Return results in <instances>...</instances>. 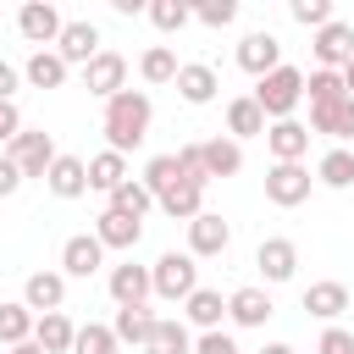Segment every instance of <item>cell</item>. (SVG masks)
<instances>
[{"instance_id":"74e56055","label":"cell","mask_w":354,"mask_h":354,"mask_svg":"<svg viewBox=\"0 0 354 354\" xmlns=\"http://www.w3.org/2000/svg\"><path fill=\"white\" fill-rule=\"evenodd\" d=\"M138 183H144V188H149V194L160 199V194H166L171 183H183V171H177V155H155V160L144 166V177H138Z\"/></svg>"},{"instance_id":"681fc988","label":"cell","mask_w":354,"mask_h":354,"mask_svg":"<svg viewBox=\"0 0 354 354\" xmlns=\"http://www.w3.org/2000/svg\"><path fill=\"white\" fill-rule=\"evenodd\" d=\"M6 354H44V348H39L33 337H28V343H17V348H6Z\"/></svg>"},{"instance_id":"3957f363","label":"cell","mask_w":354,"mask_h":354,"mask_svg":"<svg viewBox=\"0 0 354 354\" xmlns=\"http://www.w3.org/2000/svg\"><path fill=\"white\" fill-rule=\"evenodd\" d=\"M194 288H199V260H194V254L166 249V254L149 266V293H155V299H166V304H183Z\"/></svg>"},{"instance_id":"7dc6e473","label":"cell","mask_w":354,"mask_h":354,"mask_svg":"<svg viewBox=\"0 0 354 354\" xmlns=\"http://www.w3.org/2000/svg\"><path fill=\"white\" fill-rule=\"evenodd\" d=\"M17 83H22V72H17L11 61H0V100H11V94H17Z\"/></svg>"},{"instance_id":"cb8c5ba5","label":"cell","mask_w":354,"mask_h":354,"mask_svg":"<svg viewBox=\"0 0 354 354\" xmlns=\"http://www.w3.org/2000/svg\"><path fill=\"white\" fill-rule=\"evenodd\" d=\"M199 155H205V177H238L243 171V144L232 138H199Z\"/></svg>"},{"instance_id":"d6a6232c","label":"cell","mask_w":354,"mask_h":354,"mask_svg":"<svg viewBox=\"0 0 354 354\" xmlns=\"http://www.w3.org/2000/svg\"><path fill=\"white\" fill-rule=\"evenodd\" d=\"M177 66H183V61H177L171 44H149V50L138 55V77H144V83H177Z\"/></svg>"},{"instance_id":"9a60e30c","label":"cell","mask_w":354,"mask_h":354,"mask_svg":"<svg viewBox=\"0 0 354 354\" xmlns=\"http://www.w3.org/2000/svg\"><path fill=\"white\" fill-rule=\"evenodd\" d=\"M100 266H105V249L94 232H72L61 243V277H94Z\"/></svg>"},{"instance_id":"8992f818","label":"cell","mask_w":354,"mask_h":354,"mask_svg":"<svg viewBox=\"0 0 354 354\" xmlns=\"http://www.w3.org/2000/svg\"><path fill=\"white\" fill-rule=\"evenodd\" d=\"M310 50H315V66H321V72H343V66L354 61V28L332 17L326 28H315Z\"/></svg>"},{"instance_id":"bcb514c9","label":"cell","mask_w":354,"mask_h":354,"mask_svg":"<svg viewBox=\"0 0 354 354\" xmlns=\"http://www.w3.org/2000/svg\"><path fill=\"white\" fill-rule=\"evenodd\" d=\"M17 188H22V171H17V160L0 149V199H11Z\"/></svg>"},{"instance_id":"f6af8a7d","label":"cell","mask_w":354,"mask_h":354,"mask_svg":"<svg viewBox=\"0 0 354 354\" xmlns=\"http://www.w3.org/2000/svg\"><path fill=\"white\" fill-rule=\"evenodd\" d=\"M332 138H337V144L348 149V138H354V100H343V105H337V122H332Z\"/></svg>"},{"instance_id":"7a4b0ae2","label":"cell","mask_w":354,"mask_h":354,"mask_svg":"<svg viewBox=\"0 0 354 354\" xmlns=\"http://www.w3.org/2000/svg\"><path fill=\"white\" fill-rule=\"evenodd\" d=\"M260 111H266V122H288L293 111H299V100H304V72L299 66H277V72H266L260 83H254V94H249Z\"/></svg>"},{"instance_id":"5b68a950","label":"cell","mask_w":354,"mask_h":354,"mask_svg":"<svg viewBox=\"0 0 354 354\" xmlns=\"http://www.w3.org/2000/svg\"><path fill=\"white\" fill-rule=\"evenodd\" d=\"M6 155L17 160V171H22V183H28V177H44L50 160H55L61 149H55V138H50L44 127H22V133L6 144Z\"/></svg>"},{"instance_id":"7c38bea8","label":"cell","mask_w":354,"mask_h":354,"mask_svg":"<svg viewBox=\"0 0 354 354\" xmlns=\"http://www.w3.org/2000/svg\"><path fill=\"white\" fill-rule=\"evenodd\" d=\"M238 66L260 83L266 72H277V66H282V39H277V33H266V28H260V33H243V44H238Z\"/></svg>"},{"instance_id":"d4e9b609","label":"cell","mask_w":354,"mask_h":354,"mask_svg":"<svg viewBox=\"0 0 354 354\" xmlns=\"http://www.w3.org/2000/svg\"><path fill=\"white\" fill-rule=\"evenodd\" d=\"M133 171H127V155H116V149H100V155H88V188H100L105 199L127 183Z\"/></svg>"},{"instance_id":"4fadbf2b","label":"cell","mask_w":354,"mask_h":354,"mask_svg":"<svg viewBox=\"0 0 354 354\" xmlns=\"http://www.w3.org/2000/svg\"><path fill=\"white\" fill-rule=\"evenodd\" d=\"M271 310H277V304H271V293H266L260 282H243V288L227 293V321H232V326H266Z\"/></svg>"},{"instance_id":"ffe728a7","label":"cell","mask_w":354,"mask_h":354,"mask_svg":"<svg viewBox=\"0 0 354 354\" xmlns=\"http://www.w3.org/2000/svg\"><path fill=\"white\" fill-rule=\"evenodd\" d=\"M22 304H28L33 315L61 310V304H66V277H61V271H33V277L22 282Z\"/></svg>"},{"instance_id":"ac0fdd59","label":"cell","mask_w":354,"mask_h":354,"mask_svg":"<svg viewBox=\"0 0 354 354\" xmlns=\"http://www.w3.org/2000/svg\"><path fill=\"white\" fill-rule=\"evenodd\" d=\"M94 238H100V249H122V254H133L138 238H144V221L116 216V210H100V216H94Z\"/></svg>"},{"instance_id":"e575fe53","label":"cell","mask_w":354,"mask_h":354,"mask_svg":"<svg viewBox=\"0 0 354 354\" xmlns=\"http://www.w3.org/2000/svg\"><path fill=\"white\" fill-rule=\"evenodd\" d=\"M144 17H149L160 33H183V28L194 22V6H183V0H149Z\"/></svg>"},{"instance_id":"484cf974","label":"cell","mask_w":354,"mask_h":354,"mask_svg":"<svg viewBox=\"0 0 354 354\" xmlns=\"http://www.w3.org/2000/svg\"><path fill=\"white\" fill-rule=\"evenodd\" d=\"M155 205H160L171 221H194V216L205 210V183H188V177H183V183H171Z\"/></svg>"},{"instance_id":"ba28073f","label":"cell","mask_w":354,"mask_h":354,"mask_svg":"<svg viewBox=\"0 0 354 354\" xmlns=\"http://www.w3.org/2000/svg\"><path fill=\"white\" fill-rule=\"evenodd\" d=\"M83 88L100 94V100L122 94V88H127V55H122V50H100V55L83 66Z\"/></svg>"},{"instance_id":"d6986e66","label":"cell","mask_w":354,"mask_h":354,"mask_svg":"<svg viewBox=\"0 0 354 354\" xmlns=\"http://www.w3.org/2000/svg\"><path fill=\"white\" fill-rule=\"evenodd\" d=\"M105 288H111V299H116V310H127V304H149V266H111V277H105Z\"/></svg>"},{"instance_id":"5bb4252c","label":"cell","mask_w":354,"mask_h":354,"mask_svg":"<svg viewBox=\"0 0 354 354\" xmlns=\"http://www.w3.org/2000/svg\"><path fill=\"white\" fill-rule=\"evenodd\" d=\"M44 188L55 199H83L88 194V160L83 155H55L50 171H44Z\"/></svg>"},{"instance_id":"603a6c76","label":"cell","mask_w":354,"mask_h":354,"mask_svg":"<svg viewBox=\"0 0 354 354\" xmlns=\"http://www.w3.org/2000/svg\"><path fill=\"white\" fill-rule=\"evenodd\" d=\"M304 310H310L315 321L337 326V315L348 310V288H343V282H332V277H326V282H310V288H304Z\"/></svg>"},{"instance_id":"9c48e42d","label":"cell","mask_w":354,"mask_h":354,"mask_svg":"<svg viewBox=\"0 0 354 354\" xmlns=\"http://www.w3.org/2000/svg\"><path fill=\"white\" fill-rule=\"evenodd\" d=\"M227 243H232V227L216 210H199L188 221V254L194 260H216V254H227Z\"/></svg>"},{"instance_id":"4dcf8cb0","label":"cell","mask_w":354,"mask_h":354,"mask_svg":"<svg viewBox=\"0 0 354 354\" xmlns=\"http://www.w3.org/2000/svg\"><path fill=\"white\" fill-rule=\"evenodd\" d=\"M315 183H326V188H354V149L332 144V149L315 160Z\"/></svg>"},{"instance_id":"6da1fadb","label":"cell","mask_w":354,"mask_h":354,"mask_svg":"<svg viewBox=\"0 0 354 354\" xmlns=\"http://www.w3.org/2000/svg\"><path fill=\"white\" fill-rule=\"evenodd\" d=\"M149 122H155V105H149L144 88H122V94H111V100H105V116H100L105 149H116V155L138 149V144L149 138Z\"/></svg>"},{"instance_id":"ab89813d","label":"cell","mask_w":354,"mask_h":354,"mask_svg":"<svg viewBox=\"0 0 354 354\" xmlns=\"http://www.w3.org/2000/svg\"><path fill=\"white\" fill-rule=\"evenodd\" d=\"M288 17L304 22V28H326V22H332V0H293Z\"/></svg>"},{"instance_id":"f907efd6","label":"cell","mask_w":354,"mask_h":354,"mask_svg":"<svg viewBox=\"0 0 354 354\" xmlns=\"http://www.w3.org/2000/svg\"><path fill=\"white\" fill-rule=\"evenodd\" d=\"M260 354H293V348H288V343H266Z\"/></svg>"},{"instance_id":"f1b7e54d","label":"cell","mask_w":354,"mask_h":354,"mask_svg":"<svg viewBox=\"0 0 354 354\" xmlns=\"http://www.w3.org/2000/svg\"><path fill=\"white\" fill-rule=\"evenodd\" d=\"M144 354H194V337H188V326L177 315H160L149 343H144Z\"/></svg>"},{"instance_id":"836d02e7","label":"cell","mask_w":354,"mask_h":354,"mask_svg":"<svg viewBox=\"0 0 354 354\" xmlns=\"http://www.w3.org/2000/svg\"><path fill=\"white\" fill-rule=\"evenodd\" d=\"M105 210H116V216H133V221H144V216L155 210V194H149V188H144L138 177H127V183H122V188L111 194V205H105Z\"/></svg>"},{"instance_id":"4316f807","label":"cell","mask_w":354,"mask_h":354,"mask_svg":"<svg viewBox=\"0 0 354 354\" xmlns=\"http://www.w3.org/2000/svg\"><path fill=\"white\" fill-rule=\"evenodd\" d=\"M72 337H77V326L66 321V310H50V315L33 321V343L44 354H72Z\"/></svg>"},{"instance_id":"52a82bcc","label":"cell","mask_w":354,"mask_h":354,"mask_svg":"<svg viewBox=\"0 0 354 354\" xmlns=\"http://www.w3.org/2000/svg\"><path fill=\"white\" fill-rule=\"evenodd\" d=\"M61 28H66V17H61V11L50 6V0H28V6L17 11V33H22L28 44H39V50H44V44L55 50V39H61Z\"/></svg>"},{"instance_id":"30bf717a","label":"cell","mask_w":354,"mask_h":354,"mask_svg":"<svg viewBox=\"0 0 354 354\" xmlns=\"http://www.w3.org/2000/svg\"><path fill=\"white\" fill-rule=\"evenodd\" d=\"M254 266H260V277H266L271 288H277V282H293V277H299V243H293V238H260Z\"/></svg>"},{"instance_id":"d590c367","label":"cell","mask_w":354,"mask_h":354,"mask_svg":"<svg viewBox=\"0 0 354 354\" xmlns=\"http://www.w3.org/2000/svg\"><path fill=\"white\" fill-rule=\"evenodd\" d=\"M122 343H116V332L111 326H100V321H88V326H77V337H72V354H116Z\"/></svg>"},{"instance_id":"7bdbcfd3","label":"cell","mask_w":354,"mask_h":354,"mask_svg":"<svg viewBox=\"0 0 354 354\" xmlns=\"http://www.w3.org/2000/svg\"><path fill=\"white\" fill-rule=\"evenodd\" d=\"M194 354H238V343L227 332H199L194 337Z\"/></svg>"},{"instance_id":"f35d334b","label":"cell","mask_w":354,"mask_h":354,"mask_svg":"<svg viewBox=\"0 0 354 354\" xmlns=\"http://www.w3.org/2000/svg\"><path fill=\"white\" fill-rule=\"evenodd\" d=\"M194 17H199L205 28H227V22H238V0H199Z\"/></svg>"},{"instance_id":"277c9868","label":"cell","mask_w":354,"mask_h":354,"mask_svg":"<svg viewBox=\"0 0 354 354\" xmlns=\"http://www.w3.org/2000/svg\"><path fill=\"white\" fill-rule=\"evenodd\" d=\"M310 188H315V177H310V166H304V160H271V171H266V199H271L277 210L304 205V199H310Z\"/></svg>"},{"instance_id":"8fae6325","label":"cell","mask_w":354,"mask_h":354,"mask_svg":"<svg viewBox=\"0 0 354 354\" xmlns=\"http://www.w3.org/2000/svg\"><path fill=\"white\" fill-rule=\"evenodd\" d=\"M100 50H105V39H100V28H94V22H83V17H77V22H66V28H61V39H55V55H61L66 66H88Z\"/></svg>"},{"instance_id":"8d00e7d4","label":"cell","mask_w":354,"mask_h":354,"mask_svg":"<svg viewBox=\"0 0 354 354\" xmlns=\"http://www.w3.org/2000/svg\"><path fill=\"white\" fill-rule=\"evenodd\" d=\"M304 94H310V105H337V100H348V94H343V77H337V72H321V66L304 77Z\"/></svg>"},{"instance_id":"e0dca14e","label":"cell","mask_w":354,"mask_h":354,"mask_svg":"<svg viewBox=\"0 0 354 354\" xmlns=\"http://www.w3.org/2000/svg\"><path fill=\"white\" fill-rule=\"evenodd\" d=\"M266 149H271V160H304V155H310V127H304L299 116L271 122V127H266Z\"/></svg>"},{"instance_id":"f546056e","label":"cell","mask_w":354,"mask_h":354,"mask_svg":"<svg viewBox=\"0 0 354 354\" xmlns=\"http://www.w3.org/2000/svg\"><path fill=\"white\" fill-rule=\"evenodd\" d=\"M66 72H72V66H66L55 50H33V55H28V66H22V77H28L33 88H61V83H66Z\"/></svg>"},{"instance_id":"60d3db41","label":"cell","mask_w":354,"mask_h":354,"mask_svg":"<svg viewBox=\"0 0 354 354\" xmlns=\"http://www.w3.org/2000/svg\"><path fill=\"white\" fill-rule=\"evenodd\" d=\"M177 171H183L188 183H210V177H205V155H199V144H183V149H177Z\"/></svg>"},{"instance_id":"2e32d148","label":"cell","mask_w":354,"mask_h":354,"mask_svg":"<svg viewBox=\"0 0 354 354\" xmlns=\"http://www.w3.org/2000/svg\"><path fill=\"white\" fill-rule=\"evenodd\" d=\"M177 94H183L188 105H210V100L221 94L216 66H210V61H183V66H177Z\"/></svg>"},{"instance_id":"7402d4cb","label":"cell","mask_w":354,"mask_h":354,"mask_svg":"<svg viewBox=\"0 0 354 354\" xmlns=\"http://www.w3.org/2000/svg\"><path fill=\"white\" fill-rule=\"evenodd\" d=\"M266 111L249 100V94H238V100H227V138L232 144H243V138H266Z\"/></svg>"},{"instance_id":"c3c4849f","label":"cell","mask_w":354,"mask_h":354,"mask_svg":"<svg viewBox=\"0 0 354 354\" xmlns=\"http://www.w3.org/2000/svg\"><path fill=\"white\" fill-rule=\"evenodd\" d=\"M337 77H343V94H348V100H354V61H348V66H343V72H337Z\"/></svg>"},{"instance_id":"b9f144b4","label":"cell","mask_w":354,"mask_h":354,"mask_svg":"<svg viewBox=\"0 0 354 354\" xmlns=\"http://www.w3.org/2000/svg\"><path fill=\"white\" fill-rule=\"evenodd\" d=\"M315 354H354V332L348 326H326L321 343H315Z\"/></svg>"},{"instance_id":"ee69618b","label":"cell","mask_w":354,"mask_h":354,"mask_svg":"<svg viewBox=\"0 0 354 354\" xmlns=\"http://www.w3.org/2000/svg\"><path fill=\"white\" fill-rule=\"evenodd\" d=\"M22 133V111H17V100H0V144H11Z\"/></svg>"},{"instance_id":"44dd1931","label":"cell","mask_w":354,"mask_h":354,"mask_svg":"<svg viewBox=\"0 0 354 354\" xmlns=\"http://www.w3.org/2000/svg\"><path fill=\"white\" fill-rule=\"evenodd\" d=\"M221 321H227V299H221L216 288H194V293L183 299V326H199V332H221Z\"/></svg>"},{"instance_id":"83f0119b","label":"cell","mask_w":354,"mask_h":354,"mask_svg":"<svg viewBox=\"0 0 354 354\" xmlns=\"http://www.w3.org/2000/svg\"><path fill=\"white\" fill-rule=\"evenodd\" d=\"M155 321H160V315H149V304H127V310H116L111 332H116V343L144 348V343H149V332H155Z\"/></svg>"},{"instance_id":"1f68e13d","label":"cell","mask_w":354,"mask_h":354,"mask_svg":"<svg viewBox=\"0 0 354 354\" xmlns=\"http://www.w3.org/2000/svg\"><path fill=\"white\" fill-rule=\"evenodd\" d=\"M33 321H39V315H33L22 299H6V304H0V343H6V348L28 343V337H33Z\"/></svg>"}]
</instances>
